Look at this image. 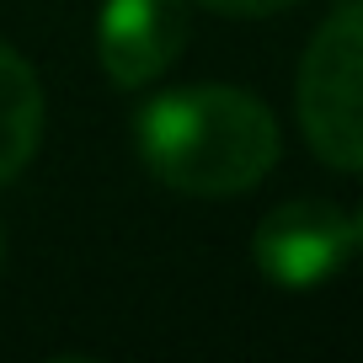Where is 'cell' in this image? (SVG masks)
<instances>
[{"label":"cell","mask_w":363,"mask_h":363,"mask_svg":"<svg viewBox=\"0 0 363 363\" xmlns=\"http://www.w3.org/2000/svg\"><path fill=\"white\" fill-rule=\"evenodd\" d=\"M43 86H38L33 65L16 48L0 43V187L38 155L43 145Z\"/></svg>","instance_id":"5"},{"label":"cell","mask_w":363,"mask_h":363,"mask_svg":"<svg viewBox=\"0 0 363 363\" xmlns=\"http://www.w3.org/2000/svg\"><path fill=\"white\" fill-rule=\"evenodd\" d=\"M134 145L150 177L187 198H235L278 166V123L235 86H182L145 102Z\"/></svg>","instance_id":"1"},{"label":"cell","mask_w":363,"mask_h":363,"mask_svg":"<svg viewBox=\"0 0 363 363\" xmlns=\"http://www.w3.org/2000/svg\"><path fill=\"white\" fill-rule=\"evenodd\" d=\"M358 251V225L326 198H289L257 225L251 262L278 289H320L331 284Z\"/></svg>","instance_id":"3"},{"label":"cell","mask_w":363,"mask_h":363,"mask_svg":"<svg viewBox=\"0 0 363 363\" xmlns=\"http://www.w3.org/2000/svg\"><path fill=\"white\" fill-rule=\"evenodd\" d=\"M352 225H358V246H363V214H358V219H352Z\"/></svg>","instance_id":"7"},{"label":"cell","mask_w":363,"mask_h":363,"mask_svg":"<svg viewBox=\"0 0 363 363\" xmlns=\"http://www.w3.org/2000/svg\"><path fill=\"white\" fill-rule=\"evenodd\" d=\"M203 6H214L225 16H272V11H284V6H294V0H203Z\"/></svg>","instance_id":"6"},{"label":"cell","mask_w":363,"mask_h":363,"mask_svg":"<svg viewBox=\"0 0 363 363\" xmlns=\"http://www.w3.org/2000/svg\"><path fill=\"white\" fill-rule=\"evenodd\" d=\"M294 113L310 150L337 171H363V0L320 22L299 59Z\"/></svg>","instance_id":"2"},{"label":"cell","mask_w":363,"mask_h":363,"mask_svg":"<svg viewBox=\"0 0 363 363\" xmlns=\"http://www.w3.org/2000/svg\"><path fill=\"white\" fill-rule=\"evenodd\" d=\"M187 43V6L182 0H107L96 27V59L113 86H150L177 65Z\"/></svg>","instance_id":"4"},{"label":"cell","mask_w":363,"mask_h":363,"mask_svg":"<svg viewBox=\"0 0 363 363\" xmlns=\"http://www.w3.org/2000/svg\"><path fill=\"white\" fill-rule=\"evenodd\" d=\"M0 262H6V230H0Z\"/></svg>","instance_id":"8"}]
</instances>
